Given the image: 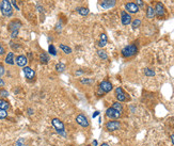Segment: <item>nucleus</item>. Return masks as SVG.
I'll list each match as a JSON object with an SVG mask.
<instances>
[{
  "instance_id": "nucleus-1",
  "label": "nucleus",
  "mask_w": 174,
  "mask_h": 146,
  "mask_svg": "<svg viewBox=\"0 0 174 146\" xmlns=\"http://www.w3.org/2000/svg\"><path fill=\"white\" fill-rule=\"evenodd\" d=\"M0 10H1V13L3 14L6 17H11L13 15V8H12V4H11L9 0H2L1 1Z\"/></svg>"
},
{
  "instance_id": "nucleus-2",
  "label": "nucleus",
  "mask_w": 174,
  "mask_h": 146,
  "mask_svg": "<svg viewBox=\"0 0 174 146\" xmlns=\"http://www.w3.org/2000/svg\"><path fill=\"white\" fill-rule=\"evenodd\" d=\"M137 52H138V47L136 46L135 44L127 45L122 49V56L124 58H130V56H135Z\"/></svg>"
},
{
  "instance_id": "nucleus-3",
  "label": "nucleus",
  "mask_w": 174,
  "mask_h": 146,
  "mask_svg": "<svg viewBox=\"0 0 174 146\" xmlns=\"http://www.w3.org/2000/svg\"><path fill=\"white\" fill-rule=\"evenodd\" d=\"M115 96H116V99L119 100V103H123V101H127L129 99V97L127 96V94L125 93L124 90L122 87H116L115 89Z\"/></svg>"
},
{
  "instance_id": "nucleus-4",
  "label": "nucleus",
  "mask_w": 174,
  "mask_h": 146,
  "mask_svg": "<svg viewBox=\"0 0 174 146\" xmlns=\"http://www.w3.org/2000/svg\"><path fill=\"white\" fill-rule=\"evenodd\" d=\"M113 89L112 86V83L108 80H104L101 82L99 84V90H101V93H109L110 91Z\"/></svg>"
},
{
  "instance_id": "nucleus-5",
  "label": "nucleus",
  "mask_w": 174,
  "mask_h": 146,
  "mask_svg": "<svg viewBox=\"0 0 174 146\" xmlns=\"http://www.w3.org/2000/svg\"><path fill=\"white\" fill-rule=\"evenodd\" d=\"M106 128L109 131H115V130L121 129V123L119 121H110L106 124Z\"/></svg>"
},
{
  "instance_id": "nucleus-6",
  "label": "nucleus",
  "mask_w": 174,
  "mask_h": 146,
  "mask_svg": "<svg viewBox=\"0 0 174 146\" xmlns=\"http://www.w3.org/2000/svg\"><path fill=\"white\" fill-rule=\"evenodd\" d=\"M122 113L119 112V111H116L115 109H113V108H108L107 109V111H106V116L107 117H109V118H113V120H116V118H119L120 116H121Z\"/></svg>"
},
{
  "instance_id": "nucleus-7",
  "label": "nucleus",
  "mask_w": 174,
  "mask_h": 146,
  "mask_svg": "<svg viewBox=\"0 0 174 146\" xmlns=\"http://www.w3.org/2000/svg\"><path fill=\"white\" fill-rule=\"evenodd\" d=\"M155 14L157 15L159 18H162L166 15V10H164V4L161 2H157L156 6H155Z\"/></svg>"
},
{
  "instance_id": "nucleus-8",
  "label": "nucleus",
  "mask_w": 174,
  "mask_h": 146,
  "mask_svg": "<svg viewBox=\"0 0 174 146\" xmlns=\"http://www.w3.org/2000/svg\"><path fill=\"white\" fill-rule=\"evenodd\" d=\"M76 122H77L78 125H80L81 127H85V128L89 126V121H88V118H87L85 115H83V114H79V115H77V117H76Z\"/></svg>"
},
{
  "instance_id": "nucleus-9",
  "label": "nucleus",
  "mask_w": 174,
  "mask_h": 146,
  "mask_svg": "<svg viewBox=\"0 0 174 146\" xmlns=\"http://www.w3.org/2000/svg\"><path fill=\"white\" fill-rule=\"evenodd\" d=\"M20 27H21V23H20L19 20H12L10 23H9V30L11 32H15V31H18L20 29Z\"/></svg>"
},
{
  "instance_id": "nucleus-10",
  "label": "nucleus",
  "mask_w": 174,
  "mask_h": 146,
  "mask_svg": "<svg viewBox=\"0 0 174 146\" xmlns=\"http://www.w3.org/2000/svg\"><path fill=\"white\" fill-rule=\"evenodd\" d=\"M121 20H122V23L124 25V26H127L129 23H132V16L127 13V12H125V11H122L121 13Z\"/></svg>"
},
{
  "instance_id": "nucleus-11",
  "label": "nucleus",
  "mask_w": 174,
  "mask_h": 146,
  "mask_svg": "<svg viewBox=\"0 0 174 146\" xmlns=\"http://www.w3.org/2000/svg\"><path fill=\"white\" fill-rule=\"evenodd\" d=\"M116 3V0H102L101 1V6L103 9H111L113 8Z\"/></svg>"
},
{
  "instance_id": "nucleus-12",
  "label": "nucleus",
  "mask_w": 174,
  "mask_h": 146,
  "mask_svg": "<svg viewBox=\"0 0 174 146\" xmlns=\"http://www.w3.org/2000/svg\"><path fill=\"white\" fill-rule=\"evenodd\" d=\"M51 123H53V126L55 127V129L57 130H65V126H64V124H63L62 121H60L59 118H53L51 121Z\"/></svg>"
},
{
  "instance_id": "nucleus-13",
  "label": "nucleus",
  "mask_w": 174,
  "mask_h": 146,
  "mask_svg": "<svg viewBox=\"0 0 174 146\" xmlns=\"http://www.w3.org/2000/svg\"><path fill=\"white\" fill-rule=\"evenodd\" d=\"M24 73H25V76H26L27 79H29V80L34 79V77H35V72H34L31 67L25 66L24 67Z\"/></svg>"
},
{
  "instance_id": "nucleus-14",
  "label": "nucleus",
  "mask_w": 174,
  "mask_h": 146,
  "mask_svg": "<svg viewBox=\"0 0 174 146\" xmlns=\"http://www.w3.org/2000/svg\"><path fill=\"white\" fill-rule=\"evenodd\" d=\"M125 9L129 12V13H138L139 11V7L137 6L136 3H134V2H129V3H126V6H125Z\"/></svg>"
},
{
  "instance_id": "nucleus-15",
  "label": "nucleus",
  "mask_w": 174,
  "mask_h": 146,
  "mask_svg": "<svg viewBox=\"0 0 174 146\" xmlns=\"http://www.w3.org/2000/svg\"><path fill=\"white\" fill-rule=\"evenodd\" d=\"M28 63V59H27L26 56H23V54H20L16 58V64L18 65L19 67H25Z\"/></svg>"
},
{
  "instance_id": "nucleus-16",
  "label": "nucleus",
  "mask_w": 174,
  "mask_h": 146,
  "mask_svg": "<svg viewBox=\"0 0 174 146\" xmlns=\"http://www.w3.org/2000/svg\"><path fill=\"white\" fill-rule=\"evenodd\" d=\"M108 43V39H107V35L105 33H102L101 34V39H99V42H98V46L99 47H104L106 46V44Z\"/></svg>"
},
{
  "instance_id": "nucleus-17",
  "label": "nucleus",
  "mask_w": 174,
  "mask_h": 146,
  "mask_svg": "<svg viewBox=\"0 0 174 146\" xmlns=\"http://www.w3.org/2000/svg\"><path fill=\"white\" fill-rule=\"evenodd\" d=\"M6 63L9 64V65H13L14 64V53L13 52H9L6 56Z\"/></svg>"
},
{
  "instance_id": "nucleus-18",
  "label": "nucleus",
  "mask_w": 174,
  "mask_h": 146,
  "mask_svg": "<svg viewBox=\"0 0 174 146\" xmlns=\"http://www.w3.org/2000/svg\"><path fill=\"white\" fill-rule=\"evenodd\" d=\"M40 61H41V63L43 64H47L49 62V56H48V54H47L46 52H42L41 56H40Z\"/></svg>"
},
{
  "instance_id": "nucleus-19",
  "label": "nucleus",
  "mask_w": 174,
  "mask_h": 146,
  "mask_svg": "<svg viewBox=\"0 0 174 146\" xmlns=\"http://www.w3.org/2000/svg\"><path fill=\"white\" fill-rule=\"evenodd\" d=\"M156 15L155 14V9L151 6H148V10H146V16L148 18H154V16Z\"/></svg>"
},
{
  "instance_id": "nucleus-20",
  "label": "nucleus",
  "mask_w": 174,
  "mask_h": 146,
  "mask_svg": "<svg viewBox=\"0 0 174 146\" xmlns=\"http://www.w3.org/2000/svg\"><path fill=\"white\" fill-rule=\"evenodd\" d=\"M77 12H78L80 15H82V16H87V15L89 14V9H88V8H78V9H77Z\"/></svg>"
},
{
  "instance_id": "nucleus-21",
  "label": "nucleus",
  "mask_w": 174,
  "mask_h": 146,
  "mask_svg": "<svg viewBox=\"0 0 174 146\" xmlns=\"http://www.w3.org/2000/svg\"><path fill=\"white\" fill-rule=\"evenodd\" d=\"M9 108H10V103L3 99H0V109L8 110Z\"/></svg>"
},
{
  "instance_id": "nucleus-22",
  "label": "nucleus",
  "mask_w": 174,
  "mask_h": 146,
  "mask_svg": "<svg viewBox=\"0 0 174 146\" xmlns=\"http://www.w3.org/2000/svg\"><path fill=\"white\" fill-rule=\"evenodd\" d=\"M97 54H98L99 58L103 59L104 61H106L108 59V54H107V52H106L105 50H98V51H97Z\"/></svg>"
},
{
  "instance_id": "nucleus-23",
  "label": "nucleus",
  "mask_w": 174,
  "mask_h": 146,
  "mask_svg": "<svg viewBox=\"0 0 174 146\" xmlns=\"http://www.w3.org/2000/svg\"><path fill=\"white\" fill-rule=\"evenodd\" d=\"M112 108L113 109H115L116 111H119V112H123V107H122V105L119 101H116V103H112Z\"/></svg>"
},
{
  "instance_id": "nucleus-24",
  "label": "nucleus",
  "mask_w": 174,
  "mask_h": 146,
  "mask_svg": "<svg viewBox=\"0 0 174 146\" xmlns=\"http://www.w3.org/2000/svg\"><path fill=\"white\" fill-rule=\"evenodd\" d=\"M60 48L64 51L65 53H67V54H69V53H72V49L69 48V46H66V45H64V44H60Z\"/></svg>"
},
{
  "instance_id": "nucleus-25",
  "label": "nucleus",
  "mask_w": 174,
  "mask_h": 146,
  "mask_svg": "<svg viewBox=\"0 0 174 146\" xmlns=\"http://www.w3.org/2000/svg\"><path fill=\"white\" fill-rule=\"evenodd\" d=\"M65 64L64 63H58L56 65V70H57V72H59V73H62L63 70H65Z\"/></svg>"
},
{
  "instance_id": "nucleus-26",
  "label": "nucleus",
  "mask_w": 174,
  "mask_h": 146,
  "mask_svg": "<svg viewBox=\"0 0 174 146\" xmlns=\"http://www.w3.org/2000/svg\"><path fill=\"white\" fill-rule=\"evenodd\" d=\"M144 74H145V76H148V77H154L155 76V72L153 70H151V68H145Z\"/></svg>"
},
{
  "instance_id": "nucleus-27",
  "label": "nucleus",
  "mask_w": 174,
  "mask_h": 146,
  "mask_svg": "<svg viewBox=\"0 0 174 146\" xmlns=\"http://www.w3.org/2000/svg\"><path fill=\"white\" fill-rule=\"evenodd\" d=\"M79 81H80V83H82V84H92L93 83V79H91V78H88V79L82 78V79H80Z\"/></svg>"
},
{
  "instance_id": "nucleus-28",
  "label": "nucleus",
  "mask_w": 174,
  "mask_h": 146,
  "mask_svg": "<svg viewBox=\"0 0 174 146\" xmlns=\"http://www.w3.org/2000/svg\"><path fill=\"white\" fill-rule=\"evenodd\" d=\"M140 25H141V20L140 19H135L134 21L132 23V29H137L138 27H140Z\"/></svg>"
},
{
  "instance_id": "nucleus-29",
  "label": "nucleus",
  "mask_w": 174,
  "mask_h": 146,
  "mask_svg": "<svg viewBox=\"0 0 174 146\" xmlns=\"http://www.w3.org/2000/svg\"><path fill=\"white\" fill-rule=\"evenodd\" d=\"M7 117H8L7 110L0 109V120H3V118H7Z\"/></svg>"
},
{
  "instance_id": "nucleus-30",
  "label": "nucleus",
  "mask_w": 174,
  "mask_h": 146,
  "mask_svg": "<svg viewBox=\"0 0 174 146\" xmlns=\"http://www.w3.org/2000/svg\"><path fill=\"white\" fill-rule=\"evenodd\" d=\"M48 52H49L50 54H53V56H56L57 54V50L53 45H49V47H48Z\"/></svg>"
},
{
  "instance_id": "nucleus-31",
  "label": "nucleus",
  "mask_w": 174,
  "mask_h": 146,
  "mask_svg": "<svg viewBox=\"0 0 174 146\" xmlns=\"http://www.w3.org/2000/svg\"><path fill=\"white\" fill-rule=\"evenodd\" d=\"M0 96L6 98V97L9 96V92L7 90H4V89H2V90H0Z\"/></svg>"
},
{
  "instance_id": "nucleus-32",
  "label": "nucleus",
  "mask_w": 174,
  "mask_h": 146,
  "mask_svg": "<svg viewBox=\"0 0 174 146\" xmlns=\"http://www.w3.org/2000/svg\"><path fill=\"white\" fill-rule=\"evenodd\" d=\"M57 133H59L60 136H64V138H66V132H65V130H57Z\"/></svg>"
},
{
  "instance_id": "nucleus-33",
  "label": "nucleus",
  "mask_w": 174,
  "mask_h": 146,
  "mask_svg": "<svg viewBox=\"0 0 174 146\" xmlns=\"http://www.w3.org/2000/svg\"><path fill=\"white\" fill-rule=\"evenodd\" d=\"M15 146H26L25 144H24V139L18 140V141L16 142V144H15Z\"/></svg>"
},
{
  "instance_id": "nucleus-34",
  "label": "nucleus",
  "mask_w": 174,
  "mask_h": 146,
  "mask_svg": "<svg viewBox=\"0 0 174 146\" xmlns=\"http://www.w3.org/2000/svg\"><path fill=\"white\" fill-rule=\"evenodd\" d=\"M136 4H137L138 7H143V6H144V2H143V0H136Z\"/></svg>"
},
{
  "instance_id": "nucleus-35",
  "label": "nucleus",
  "mask_w": 174,
  "mask_h": 146,
  "mask_svg": "<svg viewBox=\"0 0 174 146\" xmlns=\"http://www.w3.org/2000/svg\"><path fill=\"white\" fill-rule=\"evenodd\" d=\"M11 4L14 6V8H15L16 10L19 11V8H18V6H17V3H16V0H11Z\"/></svg>"
},
{
  "instance_id": "nucleus-36",
  "label": "nucleus",
  "mask_w": 174,
  "mask_h": 146,
  "mask_svg": "<svg viewBox=\"0 0 174 146\" xmlns=\"http://www.w3.org/2000/svg\"><path fill=\"white\" fill-rule=\"evenodd\" d=\"M4 73H6V70H4L3 65H1V64H0V77H1V76H3Z\"/></svg>"
},
{
  "instance_id": "nucleus-37",
  "label": "nucleus",
  "mask_w": 174,
  "mask_h": 146,
  "mask_svg": "<svg viewBox=\"0 0 174 146\" xmlns=\"http://www.w3.org/2000/svg\"><path fill=\"white\" fill-rule=\"evenodd\" d=\"M4 52H6V49H4V47L0 44V56H2V54H4Z\"/></svg>"
},
{
  "instance_id": "nucleus-38",
  "label": "nucleus",
  "mask_w": 174,
  "mask_h": 146,
  "mask_svg": "<svg viewBox=\"0 0 174 146\" xmlns=\"http://www.w3.org/2000/svg\"><path fill=\"white\" fill-rule=\"evenodd\" d=\"M0 86H4V81L0 78Z\"/></svg>"
},
{
  "instance_id": "nucleus-39",
  "label": "nucleus",
  "mask_w": 174,
  "mask_h": 146,
  "mask_svg": "<svg viewBox=\"0 0 174 146\" xmlns=\"http://www.w3.org/2000/svg\"><path fill=\"white\" fill-rule=\"evenodd\" d=\"M98 114H99V112H98V111H95V113H94V114H93V117H96V116L98 115Z\"/></svg>"
},
{
  "instance_id": "nucleus-40",
  "label": "nucleus",
  "mask_w": 174,
  "mask_h": 146,
  "mask_svg": "<svg viewBox=\"0 0 174 146\" xmlns=\"http://www.w3.org/2000/svg\"><path fill=\"white\" fill-rule=\"evenodd\" d=\"M28 113H29L30 115H31V114H33V110L32 109H28Z\"/></svg>"
},
{
  "instance_id": "nucleus-41",
  "label": "nucleus",
  "mask_w": 174,
  "mask_h": 146,
  "mask_svg": "<svg viewBox=\"0 0 174 146\" xmlns=\"http://www.w3.org/2000/svg\"><path fill=\"white\" fill-rule=\"evenodd\" d=\"M171 141H172V143H173V145H174V134L171 136Z\"/></svg>"
},
{
  "instance_id": "nucleus-42",
  "label": "nucleus",
  "mask_w": 174,
  "mask_h": 146,
  "mask_svg": "<svg viewBox=\"0 0 174 146\" xmlns=\"http://www.w3.org/2000/svg\"><path fill=\"white\" fill-rule=\"evenodd\" d=\"M93 145L97 146V141H96V140H94V141H93Z\"/></svg>"
},
{
  "instance_id": "nucleus-43",
  "label": "nucleus",
  "mask_w": 174,
  "mask_h": 146,
  "mask_svg": "<svg viewBox=\"0 0 174 146\" xmlns=\"http://www.w3.org/2000/svg\"><path fill=\"white\" fill-rule=\"evenodd\" d=\"M101 146H109V144H107V143H103Z\"/></svg>"
},
{
  "instance_id": "nucleus-44",
  "label": "nucleus",
  "mask_w": 174,
  "mask_h": 146,
  "mask_svg": "<svg viewBox=\"0 0 174 146\" xmlns=\"http://www.w3.org/2000/svg\"><path fill=\"white\" fill-rule=\"evenodd\" d=\"M69 146H72V145H69Z\"/></svg>"
}]
</instances>
